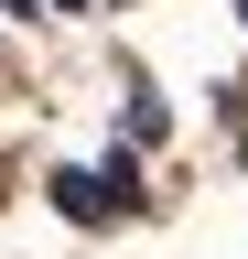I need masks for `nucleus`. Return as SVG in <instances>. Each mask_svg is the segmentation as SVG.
<instances>
[{"label":"nucleus","instance_id":"f257e3e1","mask_svg":"<svg viewBox=\"0 0 248 259\" xmlns=\"http://www.w3.org/2000/svg\"><path fill=\"white\" fill-rule=\"evenodd\" d=\"M54 205H65L76 227H97V216H119V184L108 173H54Z\"/></svg>","mask_w":248,"mask_h":259},{"label":"nucleus","instance_id":"f03ea898","mask_svg":"<svg viewBox=\"0 0 248 259\" xmlns=\"http://www.w3.org/2000/svg\"><path fill=\"white\" fill-rule=\"evenodd\" d=\"M0 11H33V0H0Z\"/></svg>","mask_w":248,"mask_h":259},{"label":"nucleus","instance_id":"7ed1b4c3","mask_svg":"<svg viewBox=\"0 0 248 259\" xmlns=\"http://www.w3.org/2000/svg\"><path fill=\"white\" fill-rule=\"evenodd\" d=\"M54 11H86V0H54Z\"/></svg>","mask_w":248,"mask_h":259}]
</instances>
